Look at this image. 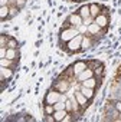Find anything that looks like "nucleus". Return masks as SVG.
<instances>
[{
	"label": "nucleus",
	"instance_id": "obj_1",
	"mask_svg": "<svg viewBox=\"0 0 121 122\" xmlns=\"http://www.w3.org/2000/svg\"><path fill=\"white\" fill-rule=\"evenodd\" d=\"M77 35H79L78 30H77V27H65L62 32H60V35H59V40L60 42H69Z\"/></svg>",
	"mask_w": 121,
	"mask_h": 122
},
{
	"label": "nucleus",
	"instance_id": "obj_2",
	"mask_svg": "<svg viewBox=\"0 0 121 122\" xmlns=\"http://www.w3.org/2000/svg\"><path fill=\"white\" fill-rule=\"evenodd\" d=\"M82 39H84V35H77L72 40H69V42H68L66 49H68L71 53L81 50V43H82Z\"/></svg>",
	"mask_w": 121,
	"mask_h": 122
},
{
	"label": "nucleus",
	"instance_id": "obj_3",
	"mask_svg": "<svg viewBox=\"0 0 121 122\" xmlns=\"http://www.w3.org/2000/svg\"><path fill=\"white\" fill-rule=\"evenodd\" d=\"M60 98H62V92H59V91H56V89H52V91H49V92L46 93V96H45V103L53 105V103L59 102Z\"/></svg>",
	"mask_w": 121,
	"mask_h": 122
},
{
	"label": "nucleus",
	"instance_id": "obj_4",
	"mask_svg": "<svg viewBox=\"0 0 121 122\" xmlns=\"http://www.w3.org/2000/svg\"><path fill=\"white\" fill-rule=\"evenodd\" d=\"M82 22H84V19H82L78 13H72V15H69V17H68V23H69L72 27H81V26H82Z\"/></svg>",
	"mask_w": 121,
	"mask_h": 122
},
{
	"label": "nucleus",
	"instance_id": "obj_5",
	"mask_svg": "<svg viewBox=\"0 0 121 122\" xmlns=\"http://www.w3.org/2000/svg\"><path fill=\"white\" fill-rule=\"evenodd\" d=\"M13 76V69L12 68H5V66H0V81L5 82L9 81Z\"/></svg>",
	"mask_w": 121,
	"mask_h": 122
},
{
	"label": "nucleus",
	"instance_id": "obj_6",
	"mask_svg": "<svg viewBox=\"0 0 121 122\" xmlns=\"http://www.w3.org/2000/svg\"><path fill=\"white\" fill-rule=\"evenodd\" d=\"M88 68V63L85 62V60H78V62H75L74 65H72V69H74V75L77 76V75H79L82 71H85Z\"/></svg>",
	"mask_w": 121,
	"mask_h": 122
},
{
	"label": "nucleus",
	"instance_id": "obj_7",
	"mask_svg": "<svg viewBox=\"0 0 121 122\" xmlns=\"http://www.w3.org/2000/svg\"><path fill=\"white\" fill-rule=\"evenodd\" d=\"M94 22H95L99 27H107L108 23H110V17H108V15H102V13H99V15L94 19Z\"/></svg>",
	"mask_w": 121,
	"mask_h": 122
},
{
	"label": "nucleus",
	"instance_id": "obj_8",
	"mask_svg": "<svg viewBox=\"0 0 121 122\" xmlns=\"http://www.w3.org/2000/svg\"><path fill=\"white\" fill-rule=\"evenodd\" d=\"M92 76H95L94 71L89 69V68H87V69L82 71L79 75H77V81H78V82H84V81H87V79H89V78H92Z\"/></svg>",
	"mask_w": 121,
	"mask_h": 122
},
{
	"label": "nucleus",
	"instance_id": "obj_9",
	"mask_svg": "<svg viewBox=\"0 0 121 122\" xmlns=\"http://www.w3.org/2000/svg\"><path fill=\"white\" fill-rule=\"evenodd\" d=\"M78 15L84 19V20H88V17H91V12H89V5H82L79 9H78Z\"/></svg>",
	"mask_w": 121,
	"mask_h": 122
},
{
	"label": "nucleus",
	"instance_id": "obj_10",
	"mask_svg": "<svg viewBox=\"0 0 121 122\" xmlns=\"http://www.w3.org/2000/svg\"><path fill=\"white\" fill-rule=\"evenodd\" d=\"M81 85H82V86H87V88H92V89H95V88L99 85V82H98V79H97L95 76H92V78H89V79L81 82Z\"/></svg>",
	"mask_w": 121,
	"mask_h": 122
},
{
	"label": "nucleus",
	"instance_id": "obj_11",
	"mask_svg": "<svg viewBox=\"0 0 121 122\" xmlns=\"http://www.w3.org/2000/svg\"><path fill=\"white\" fill-rule=\"evenodd\" d=\"M75 98H77V102L79 103V106H82V108H85L87 105H88V98L79 91V92H75Z\"/></svg>",
	"mask_w": 121,
	"mask_h": 122
},
{
	"label": "nucleus",
	"instance_id": "obj_12",
	"mask_svg": "<svg viewBox=\"0 0 121 122\" xmlns=\"http://www.w3.org/2000/svg\"><path fill=\"white\" fill-rule=\"evenodd\" d=\"M68 88H69V83L66 82V81H59V82H56L55 83V88L53 89H56V91H59V92H66L68 91Z\"/></svg>",
	"mask_w": 121,
	"mask_h": 122
},
{
	"label": "nucleus",
	"instance_id": "obj_13",
	"mask_svg": "<svg viewBox=\"0 0 121 122\" xmlns=\"http://www.w3.org/2000/svg\"><path fill=\"white\" fill-rule=\"evenodd\" d=\"M89 12H91V19H95L101 13V6L97 5V3H91L89 5Z\"/></svg>",
	"mask_w": 121,
	"mask_h": 122
},
{
	"label": "nucleus",
	"instance_id": "obj_14",
	"mask_svg": "<svg viewBox=\"0 0 121 122\" xmlns=\"http://www.w3.org/2000/svg\"><path fill=\"white\" fill-rule=\"evenodd\" d=\"M79 91L88 98V101H91V99L95 96V91H94L92 88H87V86H82V85H81V89H79Z\"/></svg>",
	"mask_w": 121,
	"mask_h": 122
},
{
	"label": "nucleus",
	"instance_id": "obj_15",
	"mask_svg": "<svg viewBox=\"0 0 121 122\" xmlns=\"http://www.w3.org/2000/svg\"><path fill=\"white\" fill-rule=\"evenodd\" d=\"M89 47H92V40H91V36H84L82 39V43H81V50H88Z\"/></svg>",
	"mask_w": 121,
	"mask_h": 122
},
{
	"label": "nucleus",
	"instance_id": "obj_16",
	"mask_svg": "<svg viewBox=\"0 0 121 122\" xmlns=\"http://www.w3.org/2000/svg\"><path fill=\"white\" fill-rule=\"evenodd\" d=\"M19 56H20V53H19V50H17V49H10V47H7V53H6V57H7V59L17 60V59H19Z\"/></svg>",
	"mask_w": 121,
	"mask_h": 122
},
{
	"label": "nucleus",
	"instance_id": "obj_17",
	"mask_svg": "<svg viewBox=\"0 0 121 122\" xmlns=\"http://www.w3.org/2000/svg\"><path fill=\"white\" fill-rule=\"evenodd\" d=\"M66 113H68V111H66V109H60V111H55L52 115L55 116V121H58V122H59V121H64V118L66 116Z\"/></svg>",
	"mask_w": 121,
	"mask_h": 122
},
{
	"label": "nucleus",
	"instance_id": "obj_18",
	"mask_svg": "<svg viewBox=\"0 0 121 122\" xmlns=\"http://www.w3.org/2000/svg\"><path fill=\"white\" fill-rule=\"evenodd\" d=\"M0 66H5V68H15V60L7 59V57H2L0 59Z\"/></svg>",
	"mask_w": 121,
	"mask_h": 122
},
{
	"label": "nucleus",
	"instance_id": "obj_19",
	"mask_svg": "<svg viewBox=\"0 0 121 122\" xmlns=\"http://www.w3.org/2000/svg\"><path fill=\"white\" fill-rule=\"evenodd\" d=\"M0 17H2V20H6L7 17H10V7L9 6L0 7Z\"/></svg>",
	"mask_w": 121,
	"mask_h": 122
},
{
	"label": "nucleus",
	"instance_id": "obj_20",
	"mask_svg": "<svg viewBox=\"0 0 121 122\" xmlns=\"http://www.w3.org/2000/svg\"><path fill=\"white\" fill-rule=\"evenodd\" d=\"M99 29H101V27H99V26L94 22V23H91V25L88 26V33H89V35H92V36L99 35Z\"/></svg>",
	"mask_w": 121,
	"mask_h": 122
},
{
	"label": "nucleus",
	"instance_id": "obj_21",
	"mask_svg": "<svg viewBox=\"0 0 121 122\" xmlns=\"http://www.w3.org/2000/svg\"><path fill=\"white\" fill-rule=\"evenodd\" d=\"M87 63H88V68H89V69H92V71H94V69H97V68L101 65L98 59H94V60H91V62H87Z\"/></svg>",
	"mask_w": 121,
	"mask_h": 122
},
{
	"label": "nucleus",
	"instance_id": "obj_22",
	"mask_svg": "<svg viewBox=\"0 0 121 122\" xmlns=\"http://www.w3.org/2000/svg\"><path fill=\"white\" fill-rule=\"evenodd\" d=\"M17 40L16 39H13V37H9V42H7V47H10V49H17Z\"/></svg>",
	"mask_w": 121,
	"mask_h": 122
},
{
	"label": "nucleus",
	"instance_id": "obj_23",
	"mask_svg": "<svg viewBox=\"0 0 121 122\" xmlns=\"http://www.w3.org/2000/svg\"><path fill=\"white\" fill-rule=\"evenodd\" d=\"M43 111H45V113H46V115H52V113L55 112V108H53V105L46 103V105H45V108H43Z\"/></svg>",
	"mask_w": 121,
	"mask_h": 122
},
{
	"label": "nucleus",
	"instance_id": "obj_24",
	"mask_svg": "<svg viewBox=\"0 0 121 122\" xmlns=\"http://www.w3.org/2000/svg\"><path fill=\"white\" fill-rule=\"evenodd\" d=\"M53 108H55V111H60V109H65V102H64V101H59V102L53 103Z\"/></svg>",
	"mask_w": 121,
	"mask_h": 122
},
{
	"label": "nucleus",
	"instance_id": "obj_25",
	"mask_svg": "<svg viewBox=\"0 0 121 122\" xmlns=\"http://www.w3.org/2000/svg\"><path fill=\"white\" fill-rule=\"evenodd\" d=\"M65 109H66L68 112H71V113L74 112V105H72V102H71L69 99H66V101H65Z\"/></svg>",
	"mask_w": 121,
	"mask_h": 122
},
{
	"label": "nucleus",
	"instance_id": "obj_26",
	"mask_svg": "<svg viewBox=\"0 0 121 122\" xmlns=\"http://www.w3.org/2000/svg\"><path fill=\"white\" fill-rule=\"evenodd\" d=\"M7 42L9 39H6L5 35H2V37H0V47H7Z\"/></svg>",
	"mask_w": 121,
	"mask_h": 122
},
{
	"label": "nucleus",
	"instance_id": "obj_27",
	"mask_svg": "<svg viewBox=\"0 0 121 122\" xmlns=\"http://www.w3.org/2000/svg\"><path fill=\"white\" fill-rule=\"evenodd\" d=\"M94 73H95L97 76L102 75V73H104V66H102V65H99V66H98L97 69H94Z\"/></svg>",
	"mask_w": 121,
	"mask_h": 122
},
{
	"label": "nucleus",
	"instance_id": "obj_28",
	"mask_svg": "<svg viewBox=\"0 0 121 122\" xmlns=\"http://www.w3.org/2000/svg\"><path fill=\"white\" fill-rule=\"evenodd\" d=\"M17 12H19V7H17V6L10 7V17H13L15 15H17Z\"/></svg>",
	"mask_w": 121,
	"mask_h": 122
},
{
	"label": "nucleus",
	"instance_id": "obj_29",
	"mask_svg": "<svg viewBox=\"0 0 121 122\" xmlns=\"http://www.w3.org/2000/svg\"><path fill=\"white\" fill-rule=\"evenodd\" d=\"M6 53H7V47H0V59L6 57Z\"/></svg>",
	"mask_w": 121,
	"mask_h": 122
},
{
	"label": "nucleus",
	"instance_id": "obj_30",
	"mask_svg": "<svg viewBox=\"0 0 121 122\" xmlns=\"http://www.w3.org/2000/svg\"><path fill=\"white\" fill-rule=\"evenodd\" d=\"M114 106H115V109L118 112H121V99H118L117 102H114Z\"/></svg>",
	"mask_w": 121,
	"mask_h": 122
},
{
	"label": "nucleus",
	"instance_id": "obj_31",
	"mask_svg": "<svg viewBox=\"0 0 121 122\" xmlns=\"http://www.w3.org/2000/svg\"><path fill=\"white\" fill-rule=\"evenodd\" d=\"M43 119H45L46 122H53V121H55V116H53V115H46Z\"/></svg>",
	"mask_w": 121,
	"mask_h": 122
},
{
	"label": "nucleus",
	"instance_id": "obj_32",
	"mask_svg": "<svg viewBox=\"0 0 121 122\" xmlns=\"http://www.w3.org/2000/svg\"><path fill=\"white\" fill-rule=\"evenodd\" d=\"M16 6L20 9V7H23L25 6V0H16Z\"/></svg>",
	"mask_w": 121,
	"mask_h": 122
},
{
	"label": "nucleus",
	"instance_id": "obj_33",
	"mask_svg": "<svg viewBox=\"0 0 121 122\" xmlns=\"http://www.w3.org/2000/svg\"><path fill=\"white\" fill-rule=\"evenodd\" d=\"M7 2H9V0H0V7H2V6H7Z\"/></svg>",
	"mask_w": 121,
	"mask_h": 122
}]
</instances>
